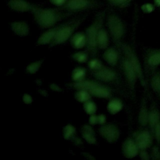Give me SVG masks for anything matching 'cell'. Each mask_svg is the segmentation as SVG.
I'll use <instances>...</instances> for the list:
<instances>
[{"label":"cell","mask_w":160,"mask_h":160,"mask_svg":"<svg viewBox=\"0 0 160 160\" xmlns=\"http://www.w3.org/2000/svg\"><path fill=\"white\" fill-rule=\"evenodd\" d=\"M31 13L37 24L42 29H49L59 21L71 16L73 13L64 11L60 8H43L34 4Z\"/></svg>","instance_id":"1"},{"label":"cell","mask_w":160,"mask_h":160,"mask_svg":"<svg viewBox=\"0 0 160 160\" xmlns=\"http://www.w3.org/2000/svg\"><path fill=\"white\" fill-rule=\"evenodd\" d=\"M106 12L104 11L99 12L92 22V23L86 28L85 34L86 36L87 51L92 56H95L98 51L97 39L99 30L103 27Z\"/></svg>","instance_id":"2"},{"label":"cell","mask_w":160,"mask_h":160,"mask_svg":"<svg viewBox=\"0 0 160 160\" xmlns=\"http://www.w3.org/2000/svg\"><path fill=\"white\" fill-rule=\"evenodd\" d=\"M86 18L87 14H85L62 23L61 28L56 32V34L53 41L50 44V46H54L61 44L69 40L75 33V31L82 24Z\"/></svg>","instance_id":"3"},{"label":"cell","mask_w":160,"mask_h":160,"mask_svg":"<svg viewBox=\"0 0 160 160\" xmlns=\"http://www.w3.org/2000/svg\"><path fill=\"white\" fill-rule=\"evenodd\" d=\"M116 46L119 49H121V51L122 53L123 56L129 60V61L133 66L138 74V80L139 81L141 86L144 89H146L147 82L145 79L144 71L134 49L129 44L122 42V41L118 44Z\"/></svg>","instance_id":"4"},{"label":"cell","mask_w":160,"mask_h":160,"mask_svg":"<svg viewBox=\"0 0 160 160\" xmlns=\"http://www.w3.org/2000/svg\"><path fill=\"white\" fill-rule=\"evenodd\" d=\"M106 25L112 39L117 45L121 42L126 34V26L124 21L118 15L112 13L107 16Z\"/></svg>","instance_id":"5"},{"label":"cell","mask_w":160,"mask_h":160,"mask_svg":"<svg viewBox=\"0 0 160 160\" xmlns=\"http://www.w3.org/2000/svg\"><path fill=\"white\" fill-rule=\"evenodd\" d=\"M100 5L101 4L97 0H68L66 4L60 8L74 13L96 8Z\"/></svg>","instance_id":"6"},{"label":"cell","mask_w":160,"mask_h":160,"mask_svg":"<svg viewBox=\"0 0 160 160\" xmlns=\"http://www.w3.org/2000/svg\"><path fill=\"white\" fill-rule=\"evenodd\" d=\"M121 65L122 71L131 93L132 96H134L136 84L138 80V74L131 62L124 56L121 59Z\"/></svg>","instance_id":"7"},{"label":"cell","mask_w":160,"mask_h":160,"mask_svg":"<svg viewBox=\"0 0 160 160\" xmlns=\"http://www.w3.org/2000/svg\"><path fill=\"white\" fill-rule=\"evenodd\" d=\"M143 61L145 72L151 74L160 66V48H147Z\"/></svg>","instance_id":"8"},{"label":"cell","mask_w":160,"mask_h":160,"mask_svg":"<svg viewBox=\"0 0 160 160\" xmlns=\"http://www.w3.org/2000/svg\"><path fill=\"white\" fill-rule=\"evenodd\" d=\"M132 138L139 150L150 148L154 139V136L149 129H139L132 134Z\"/></svg>","instance_id":"9"},{"label":"cell","mask_w":160,"mask_h":160,"mask_svg":"<svg viewBox=\"0 0 160 160\" xmlns=\"http://www.w3.org/2000/svg\"><path fill=\"white\" fill-rule=\"evenodd\" d=\"M92 75L97 80L106 83L115 82L119 81L117 72L114 69L105 66L98 70L92 71Z\"/></svg>","instance_id":"10"},{"label":"cell","mask_w":160,"mask_h":160,"mask_svg":"<svg viewBox=\"0 0 160 160\" xmlns=\"http://www.w3.org/2000/svg\"><path fill=\"white\" fill-rule=\"evenodd\" d=\"M100 135L108 142H116L120 136L119 128L114 124H104L99 128Z\"/></svg>","instance_id":"11"},{"label":"cell","mask_w":160,"mask_h":160,"mask_svg":"<svg viewBox=\"0 0 160 160\" xmlns=\"http://www.w3.org/2000/svg\"><path fill=\"white\" fill-rule=\"evenodd\" d=\"M139 149L132 138H128L122 143V152L126 158H133L138 155Z\"/></svg>","instance_id":"12"},{"label":"cell","mask_w":160,"mask_h":160,"mask_svg":"<svg viewBox=\"0 0 160 160\" xmlns=\"http://www.w3.org/2000/svg\"><path fill=\"white\" fill-rule=\"evenodd\" d=\"M7 5L14 11L24 12L31 11L34 4L31 3L27 0H9Z\"/></svg>","instance_id":"13"},{"label":"cell","mask_w":160,"mask_h":160,"mask_svg":"<svg viewBox=\"0 0 160 160\" xmlns=\"http://www.w3.org/2000/svg\"><path fill=\"white\" fill-rule=\"evenodd\" d=\"M62 24L54 26L52 28H49L48 30L44 31L38 39L36 44L38 45H46L50 44L53 41L56 32L58 29L61 28Z\"/></svg>","instance_id":"14"},{"label":"cell","mask_w":160,"mask_h":160,"mask_svg":"<svg viewBox=\"0 0 160 160\" xmlns=\"http://www.w3.org/2000/svg\"><path fill=\"white\" fill-rule=\"evenodd\" d=\"M160 121V111L156 103L153 102L151 104L149 111L148 124L149 129L153 133L156 125Z\"/></svg>","instance_id":"15"},{"label":"cell","mask_w":160,"mask_h":160,"mask_svg":"<svg viewBox=\"0 0 160 160\" xmlns=\"http://www.w3.org/2000/svg\"><path fill=\"white\" fill-rule=\"evenodd\" d=\"M149 108L148 107L147 99L144 96L141 101L138 121L139 125L142 127H146L148 124V116H149Z\"/></svg>","instance_id":"16"},{"label":"cell","mask_w":160,"mask_h":160,"mask_svg":"<svg viewBox=\"0 0 160 160\" xmlns=\"http://www.w3.org/2000/svg\"><path fill=\"white\" fill-rule=\"evenodd\" d=\"M10 27L12 31L20 37H25L29 33V25L23 21L12 22L10 23Z\"/></svg>","instance_id":"17"},{"label":"cell","mask_w":160,"mask_h":160,"mask_svg":"<svg viewBox=\"0 0 160 160\" xmlns=\"http://www.w3.org/2000/svg\"><path fill=\"white\" fill-rule=\"evenodd\" d=\"M104 61L111 66H115L119 60V53L117 49L111 47L106 49L102 54Z\"/></svg>","instance_id":"18"},{"label":"cell","mask_w":160,"mask_h":160,"mask_svg":"<svg viewBox=\"0 0 160 160\" xmlns=\"http://www.w3.org/2000/svg\"><path fill=\"white\" fill-rule=\"evenodd\" d=\"M92 96L99 98H110L112 97V90L108 86L101 83L92 89L88 91Z\"/></svg>","instance_id":"19"},{"label":"cell","mask_w":160,"mask_h":160,"mask_svg":"<svg viewBox=\"0 0 160 160\" xmlns=\"http://www.w3.org/2000/svg\"><path fill=\"white\" fill-rule=\"evenodd\" d=\"M149 85L152 91L160 100V70L156 69L151 74Z\"/></svg>","instance_id":"20"},{"label":"cell","mask_w":160,"mask_h":160,"mask_svg":"<svg viewBox=\"0 0 160 160\" xmlns=\"http://www.w3.org/2000/svg\"><path fill=\"white\" fill-rule=\"evenodd\" d=\"M71 46L76 49H82L86 46L87 40L86 34L82 32H75L70 38Z\"/></svg>","instance_id":"21"},{"label":"cell","mask_w":160,"mask_h":160,"mask_svg":"<svg viewBox=\"0 0 160 160\" xmlns=\"http://www.w3.org/2000/svg\"><path fill=\"white\" fill-rule=\"evenodd\" d=\"M99 84V82L92 81V80H88V79H84L78 82H74L72 83H69L68 84V86L70 88L80 90V89H84L86 91H89L93 88L96 87Z\"/></svg>","instance_id":"22"},{"label":"cell","mask_w":160,"mask_h":160,"mask_svg":"<svg viewBox=\"0 0 160 160\" xmlns=\"http://www.w3.org/2000/svg\"><path fill=\"white\" fill-rule=\"evenodd\" d=\"M81 135L83 139L89 144H96L97 139L95 132L90 125L85 124L81 128Z\"/></svg>","instance_id":"23"},{"label":"cell","mask_w":160,"mask_h":160,"mask_svg":"<svg viewBox=\"0 0 160 160\" xmlns=\"http://www.w3.org/2000/svg\"><path fill=\"white\" fill-rule=\"evenodd\" d=\"M109 34L107 30L102 27L99 30L98 39H97V44L98 49H106L108 48L109 44Z\"/></svg>","instance_id":"24"},{"label":"cell","mask_w":160,"mask_h":160,"mask_svg":"<svg viewBox=\"0 0 160 160\" xmlns=\"http://www.w3.org/2000/svg\"><path fill=\"white\" fill-rule=\"evenodd\" d=\"M123 107L122 101L116 98L111 99L107 106V109L108 112L111 114H116L121 111Z\"/></svg>","instance_id":"25"},{"label":"cell","mask_w":160,"mask_h":160,"mask_svg":"<svg viewBox=\"0 0 160 160\" xmlns=\"http://www.w3.org/2000/svg\"><path fill=\"white\" fill-rule=\"evenodd\" d=\"M86 69L82 67H78L73 69L71 78L74 82H78L85 79Z\"/></svg>","instance_id":"26"},{"label":"cell","mask_w":160,"mask_h":160,"mask_svg":"<svg viewBox=\"0 0 160 160\" xmlns=\"http://www.w3.org/2000/svg\"><path fill=\"white\" fill-rule=\"evenodd\" d=\"M91 96V95L90 94V93L88 91L84 89L78 90V91L74 94L75 99L78 101L83 103L90 100Z\"/></svg>","instance_id":"27"},{"label":"cell","mask_w":160,"mask_h":160,"mask_svg":"<svg viewBox=\"0 0 160 160\" xmlns=\"http://www.w3.org/2000/svg\"><path fill=\"white\" fill-rule=\"evenodd\" d=\"M76 132V128L71 124H67L63 128V138L66 140H69L74 137Z\"/></svg>","instance_id":"28"},{"label":"cell","mask_w":160,"mask_h":160,"mask_svg":"<svg viewBox=\"0 0 160 160\" xmlns=\"http://www.w3.org/2000/svg\"><path fill=\"white\" fill-rule=\"evenodd\" d=\"M109 4L112 6L119 8H124L129 6L131 2L133 0H106Z\"/></svg>","instance_id":"29"},{"label":"cell","mask_w":160,"mask_h":160,"mask_svg":"<svg viewBox=\"0 0 160 160\" xmlns=\"http://www.w3.org/2000/svg\"><path fill=\"white\" fill-rule=\"evenodd\" d=\"M43 61H44V60L41 59V60H38L37 61L30 63L29 65H28V66L26 68V72L29 74H35L39 70V69L41 67V66L42 65Z\"/></svg>","instance_id":"30"},{"label":"cell","mask_w":160,"mask_h":160,"mask_svg":"<svg viewBox=\"0 0 160 160\" xmlns=\"http://www.w3.org/2000/svg\"><path fill=\"white\" fill-rule=\"evenodd\" d=\"M71 58L76 61L79 63H84L88 59V54L85 51H79L74 53Z\"/></svg>","instance_id":"31"},{"label":"cell","mask_w":160,"mask_h":160,"mask_svg":"<svg viewBox=\"0 0 160 160\" xmlns=\"http://www.w3.org/2000/svg\"><path fill=\"white\" fill-rule=\"evenodd\" d=\"M83 108L84 111L89 115L95 114L97 111L96 104L91 100H89L84 103Z\"/></svg>","instance_id":"32"},{"label":"cell","mask_w":160,"mask_h":160,"mask_svg":"<svg viewBox=\"0 0 160 160\" xmlns=\"http://www.w3.org/2000/svg\"><path fill=\"white\" fill-rule=\"evenodd\" d=\"M88 66L90 70H91L92 71H96L101 69L104 66L100 60L96 58H94L88 61Z\"/></svg>","instance_id":"33"},{"label":"cell","mask_w":160,"mask_h":160,"mask_svg":"<svg viewBox=\"0 0 160 160\" xmlns=\"http://www.w3.org/2000/svg\"><path fill=\"white\" fill-rule=\"evenodd\" d=\"M151 159L160 160V148L159 145H154L151 146L150 151Z\"/></svg>","instance_id":"34"},{"label":"cell","mask_w":160,"mask_h":160,"mask_svg":"<svg viewBox=\"0 0 160 160\" xmlns=\"http://www.w3.org/2000/svg\"><path fill=\"white\" fill-rule=\"evenodd\" d=\"M156 6L152 3H144L141 6V11L146 14H149L155 10Z\"/></svg>","instance_id":"35"},{"label":"cell","mask_w":160,"mask_h":160,"mask_svg":"<svg viewBox=\"0 0 160 160\" xmlns=\"http://www.w3.org/2000/svg\"><path fill=\"white\" fill-rule=\"evenodd\" d=\"M152 134L158 145L160 146V121L156 125Z\"/></svg>","instance_id":"36"},{"label":"cell","mask_w":160,"mask_h":160,"mask_svg":"<svg viewBox=\"0 0 160 160\" xmlns=\"http://www.w3.org/2000/svg\"><path fill=\"white\" fill-rule=\"evenodd\" d=\"M139 158L143 160H149L151 159V156H150V152H149L147 149H141L139 151L138 154Z\"/></svg>","instance_id":"37"},{"label":"cell","mask_w":160,"mask_h":160,"mask_svg":"<svg viewBox=\"0 0 160 160\" xmlns=\"http://www.w3.org/2000/svg\"><path fill=\"white\" fill-rule=\"evenodd\" d=\"M68 0H49V2L56 8H62L66 4Z\"/></svg>","instance_id":"38"},{"label":"cell","mask_w":160,"mask_h":160,"mask_svg":"<svg viewBox=\"0 0 160 160\" xmlns=\"http://www.w3.org/2000/svg\"><path fill=\"white\" fill-rule=\"evenodd\" d=\"M89 123L91 126L97 124H98V116H96L95 114L90 115V116L89 118Z\"/></svg>","instance_id":"39"},{"label":"cell","mask_w":160,"mask_h":160,"mask_svg":"<svg viewBox=\"0 0 160 160\" xmlns=\"http://www.w3.org/2000/svg\"><path fill=\"white\" fill-rule=\"evenodd\" d=\"M22 101H23V102H24L25 104H31V103L32 102L33 99H32V97H31L29 94H24L23 95V96H22Z\"/></svg>","instance_id":"40"},{"label":"cell","mask_w":160,"mask_h":160,"mask_svg":"<svg viewBox=\"0 0 160 160\" xmlns=\"http://www.w3.org/2000/svg\"><path fill=\"white\" fill-rule=\"evenodd\" d=\"M106 116L104 114H99V116H98V124L100 125L104 124L106 122Z\"/></svg>","instance_id":"41"},{"label":"cell","mask_w":160,"mask_h":160,"mask_svg":"<svg viewBox=\"0 0 160 160\" xmlns=\"http://www.w3.org/2000/svg\"><path fill=\"white\" fill-rule=\"evenodd\" d=\"M50 88H51L53 91H61L60 88H59L58 85L54 84H51Z\"/></svg>","instance_id":"42"},{"label":"cell","mask_w":160,"mask_h":160,"mask_svg":"<svg viewBox=\"0 0 160 160\" xmlns=\"http://www.w3.org/2000/svg\"><path fill=\"white\" fill-rule=\"evenodd\" d=\"M154 1V4L155 5L156 7L159 8L160 7V0H153Z\"/></svg>","instance_id":"43"}]
</instances>
